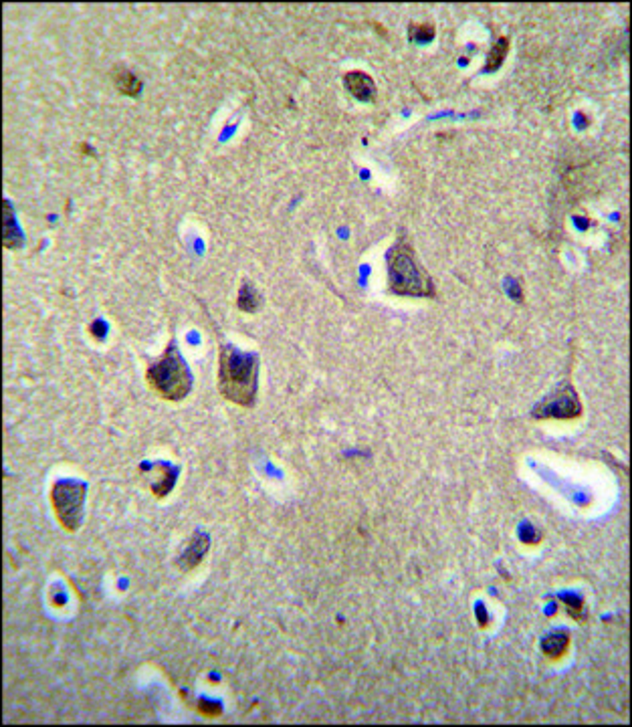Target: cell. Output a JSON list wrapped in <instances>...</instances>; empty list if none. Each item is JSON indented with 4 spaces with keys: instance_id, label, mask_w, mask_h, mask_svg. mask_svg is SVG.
I'll list each match as a JSON object with an SVG mask.
<instances>
[{
    "instance_id": "obj_1",
    "label": "cell",
    "mask_w": 632,
    "mask_h": 727,
    "mask_svg": "<svg viewBox=\"0 0 632 727\" xmlns=\"http://www.w3.org/2000/svg\"><path fill=\"white\" fill-rule=\"evenodd\" d=\"M259 360L255 354L224 345L219 356V390L235 404L251 406L257 396Z\"/></svg>"
},
{
    "instance_id": "obj_2",
    "label": "cell",
    "mask_w": 632,
    "mask_h": 727,
    "mask_svg": "<svg viewBox=\"0 0 632 727\" xmlns=\"http://www.w3.org/2000/svg\"><path fill=\"white\" fill-rule=\"evenodd\" d=\"M388 287L394 295L432 297V281L416 261L414 249L400 238L388 253Z\"/></svg>"
},
{
    "instance_id": "obj_3",
    "label": "cell",
    "mask_w": 632,
    "mask_h": 727,
    "mask_svg": "<svg viewBox=\"0 0 632 727\" xmlns=\"http://www.w3.org/2000/svg\"><path fill=\"white\" fill-rule=\"evenodd\" d=\"M146 380L154 392L166 400H182L192 388V376L184 358L180 356L176 344L168 345L166 352L158 362H154L146 372Z\"/></svg>"
},
{
    "instance_id": "obj_4",
    "label": "cell",
    "mask_w": 632,
    "mask_h": 727,
    "mask_svg": "<svg viewBox=\"0 0 632 727\" xmlns=\"http://www.w3.org/2000/svg\"><path fill=\"white\" fill-rule=\"evenodd\" d=\"M51 499L61 526L69 531L77 529L83 517L85 485L77 481H59L53 487Z\"/></svg>"
},
{
    "instance_id": "obj_5",
    "label": "cell",
    "mask_w": 632,
    "mask_h": 727,
    "mask_svg": "<svg viewBox=\"0 0 632 727\" xmlns=\"http://www.w3.org/2000/svg\"><path fill=\"white\" fill-rule=\"evenodd\" d=\"M582 415V404L578 400L576 390L566 384L561 386L558 392H554L552 396L543 400L534 408V417L536 418H559V420H572Z\"/></svg>"
},
{
    "instance_id": "obj_6",
    "label": "cell",
    "mask_w": 632,
    "mask_h": 727,
    "mask_svg": "<svg viewBox=\"0 0 632 727\" xmlns=\"http://www.w3.org/2000/svg\"><path fill=\"white\" fill-rule=\"evenodd\" d=\"M344 83H346L348 91L360 101H372L376 97V85H374L372 77L366 73L350 71L344 77Z\"/></svg>"
},
{
    "instance_id": "obj_7",
    "label": "cell",
    "mask_w": 632,
    "mask_h": 727,
    "mask_svg": "<svg viewBox=\"0 0 632 727\" xmlns=\"http://www.w3.org/2000/svg\"><path fill=\"white\" fill-rule=\"evenodd\" d=\"M206 549H208V538L206 535H203V533H198L190 544H188V549L182 554V558H180V566L184 568V570H192L194 566H198L200 563V560L205 558V554H206Z\"/></svg>"
},
{
    "instance_id": "obj_8",
    "label": "cell",
    "mask_w": 632,
    "mask_h": 727,
    "mask_svg": "<svg viewBox=\"0 0 632 727\" xmlns=\"http://www.w3.org/2000/svg\"><path fill=\"white\" fill-rule=\"evenodd\" d=\"M568 649H570V635L568 633H552L541 642V651L550 658H561L568 653Z\"/></svg>"
},
{
    "instance_id": "obj_9",
    "label": "cell",
    "mask_w": 632,
    "mask_h": 727,
    "mask_svg": "<svg viewBox=\"0 0 632 727\" xmlns=\"http://www.w3.org/2000/svg\"><path fill=\"white\" fill-rule=\"evenodd\" d=\"M113 81H115V87L122 91L124 95H138L142 91V81L130 71V69H117L113 73Z\"/></svg>"
},
{
    "instance_id": "obj_10",
    "label": "cell",
    "mask_w": 632,
    "mask_h": 727,
    "mask_svg": "<svg viewBox=\"0 0 632 727\" xmlns=\"http://www.w3.org/2000/svg\"><path fill=\"white\" fill-rule=\"evenodd\" d=\"M507 51H509V38H507V36L497 38V41H495V45H493V49H491V53H489V57H487L485 71H495V69H499V67H501L503 59L507 57Z\"/></svg>"
},
{
    "instance_id": "obj_11",
    "label": "cell",
    "mask_w": 632,
    "mask_h": 727,
    "mask_svg": "<svg viewBox=\"0 0 632 727\" xmlns=\"http://www.w3.org/2000/svg\"><path fill=\"white\" fill-rule=\"evenodd\" d=\"M237 303H239V309H241V311H247V313H255V311L260 308V295L257 293V291L253 289L249 283H242L241 293H239Z\"/></svg>"
},
{
    "instance_id": "obj_12",
    "label": "cell",
    "mask_w": 632,
    "mask_h": 727,
    "mask_svg": "<svg viewBox=\"0 0 632 727\" xmlns=\"http://www.w3.org/2000/svg\"><path fill=\"white\" fill-rule=\"evenodd\" d=\"M158 469H160V477L156 483H152V491H154V495L164 497L168 491L174 487V471L166 463H158Z\"/></svg>"
},
{
    "instance_id": "obj_13",
    "label": "cell",
    "mask_w": 632,
    "mask_h": 727,
    "mask_svg": "<svg viewBox=\"0 0 632 727\" xmlns=\"http://www.w3.org/2000/svg\"><path fill=\"white\" fill-rule=\"evenodd\" d=\"M434 36V27L432 24H412L410 27V38L418 41V43H427Z\"/></svg>"
},
{
    "instance_id": "obj_14",
    "label": "cell",
    "mask_w": 632,
    "mask_h": 727,
    "mask_svg": "<svg viewBox=\"0 0 632 727\" xmlns=\"http://www.w3.org/2000/svg\"><path fill=\"white\" fill-rule=\"evenodd\" d=\"M198 711L205 717H219L223 713V707L219 703H212V701H198Z\"/></svg>"
}]
</instances>
